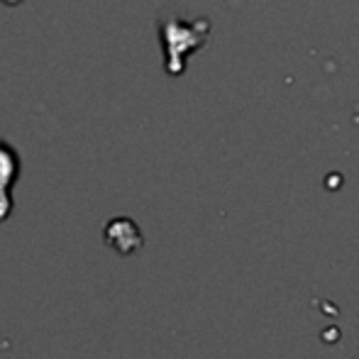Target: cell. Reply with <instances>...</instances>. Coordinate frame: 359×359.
I'll return each mask as SVG.
<instances>
[{
    "instance_id": "1",
    "label": "cell",
    "mask_w": 359,
    "mask_h": 359,
    "mask_svg": "<svg viewBox=\"0 0 359 359\" xmlns=\"http://www.w3.org/2000/svg\"><path fill=\"white\" fill-rule=\"evenodd\" d=\"M20 176V156L8 142L0 140V222L13 215V186Z\"/></svg>"
},
{
    "instance_id": "2",
    "label": "cell",
    "mask_w": 359,
    "mask_h": 359,
    "mask_svg": "<svg viewBox=\"0 0 359 359\" xmlns=\"http://www.w3.org/2000/svg\"><path fill=\"white\" fill-rule=\"evenodd\" d=\"M105 242L120 255H133L142 247V235L130 217H115L105 225Z\"/></svg>"
}]
</instances>
